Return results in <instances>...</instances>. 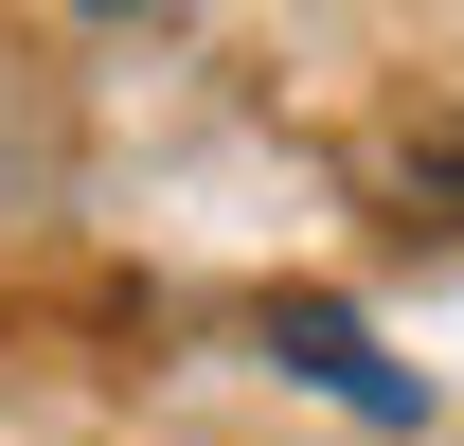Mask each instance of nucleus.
Masks as SVG:
<instances>
[{"label":"nucleus","instance_id":"nucleus-1","mask_svg":"<svg viewBox=\"0 0 464 446\" xmlns=\"http://www.w3.org/2000/svg\"><path fill=\"white\" fill-rule=\"evenodd\" d=\"M411 215H464V125H447V143H411Z\"/></svg>","mask_w":464,"mask_h":446}]
</instances>
